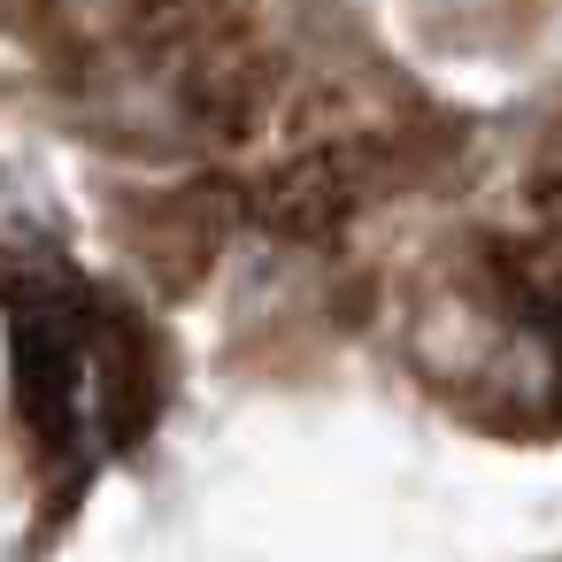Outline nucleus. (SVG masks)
I'll list each match as a JSON object with an SVG mask.
<instances>
[]
</instances>
